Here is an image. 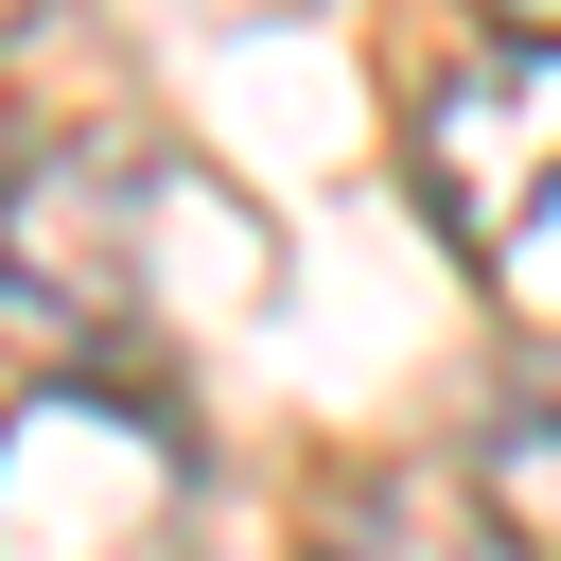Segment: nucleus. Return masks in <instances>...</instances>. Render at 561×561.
I'll use <instances>...</instances> for the list:
<instances>
[{"label": "nucleus", "instance_id": "1", "mask_svg": "<svg viewBox=\"0 0 561 561\" xmlns=\"http://www.w3.org/2000/svg\"><path fill=\"white\" fill-rule=\"evenodd\" d=\"M193 543V438L123 368H53L0 403V561H175Z\"/></svg>", "mask_w": 561, "mask_h": 561}, {"label": "nucleus", "instance_id": "2", "mask_svg": "<svg viewBox=\"0 0 561 561\" xmlns=\"http://www.w3.org/2000/svg\"><path fill=\"white\" fill-rule=\"evenodd\" d=\"M193 210V175L175 158H140V140H53V158H18V193H0V316L18 333H53V351H158V228Z\"/></svg>", "mask_w": 561, "mask_h": 561}, {"label": "nucleus", "instance_id": "3", "mask_svg": "<svg viewBox=\"0 0 561 561\" xmlns=\"http://www.w3.org/2000/svg\"><path fill=\"white\" fill-rule=\"evenodd\" d=\"M421 210L473 263H508L561 210V35H491L473 70L421 88Z\"/></svg>", "mask_w": 561, "mask_h": 561}, {"label": "nucleus", "instance_id": "4", "mask_svg": "<svg viewBox=\"0 0 561 561\" xmlns=\"http://www.w3.org/2000/svg\"><path fill=\"white\" fill-rule=\"evenodd\" d=\"M473 508H491L526 561H561V351H526V368L491 386V421H473Z\"/></svg>", "mask_w": 561, "mask_h": 561}, {"label": "nucleus", "instance_id": "5", "mask_svg": "<svg viewBox=\"0 0 561 561\" xmlns=\"http://www.w3.org/2000/svg\"><path fill=\"white\" fill-rule=\"evenodd\" d=\"M316 561H526L491 508H438V491H351L316 526Z\"/></svg>", "mask_w": 561, "mask_h": 561}, {"label": "nucleus", "instance_id": "6", "mask_svg": "<svg viewBox=\"0 0 561 561\" xmlns=\"http://www.w3.org/2000/svg\"><path fill=\"white\" fill-rule=\"evenodd\" d=\"M491 18H508V35H561V0H491Z\"/></svg>", "mask_w": 561, "mask_h": 561}, {"label": "nucleus", "instance_id": "7", "mask_svg": "<svg viewBox=\"0 0 561 561\" xmlns=\"http://www.w3.org/2000/svg\"><path fill=\"white\" fill-rule=\"evenodd\" d=\"M0 193H18V105H0Z\"/></svg>", "mask_w": 561, "mask_h": 561}, {"label": "nucleus", "instance_id": "8", "mask_svg": "<svg viewBox=\"0 0 561 561\" xmlns=\"http://www.w3.org/2000/svg\"><path fill=\"white\" fill-rule=\"evenodd\" d=\"M0 18H18V0H0Z\"/></svg>", "mask_w": 561, "mask_h": 561}]
</instances>
